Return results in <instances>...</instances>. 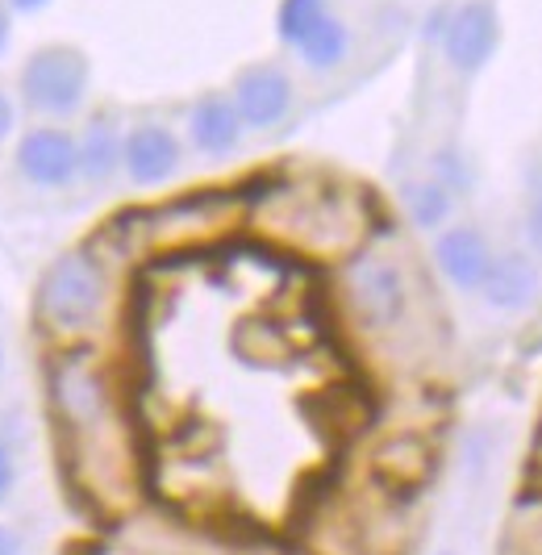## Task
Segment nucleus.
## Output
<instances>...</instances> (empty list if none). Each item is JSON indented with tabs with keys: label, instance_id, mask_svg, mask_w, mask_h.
<instances>
[{
	"label": "nucleus",
	"instance_id": "nucleus-1",
	"mask_svg": "<svg viewBox=\"0 0 542 555\" xmlns=\"http://www.w3.org/2000/svg\"><path fill=\"white\" fill-rule=\"evenodd\" d=\"M47 414L76 493H83L96 509H126L138 493L142 455L134 417L96 347L51 351Z\"/></svg>",
	"mask_w": 542,
	"mask_h": 555
},
{
	"label": "nucleus",
	"instance_id": "nucleus-2",
	"mask_svg": "<svg viewBox=\"0 0 542 555\" xmlns=\"http://www.w3.org/2000/svg\"><path fill=\"white\" fill-rule=\"evenodd\" d=\"M246 222H263L280 243L318 259H347L367 243V214L338 184H275L246 196Z\"/></svg>",
	"mask_w": 542,
	"mask_h": 555
},
{
	"label": "nucleus",
	"instance_id": "nucleus-3",
	"mask_svg": "<svg viewBox=\"0 0 542 555\" xmlns=\"http://www.w3.org/2000/svg\"><path fill=\"white\" fill-rule=\"evenodd\" d=\"M108 306H113V280L105 255L96 247H72L54 255L34 297L38 331L47 334L54 351L92 347L105 326Z\"/></svg>",
	"mask_w": 542,
	"mask_h": 555
},
{
	"label": "nucleus",
	"instance_id": "nucleus-4",
	"mask_svg": "<svg viewBox=\"0 0 542 555\" xmlns=\"http://www.w3.org/2000/svg\"><path fill=\"white\" fill-rule=\"evenodd\" d=\"M234 222H246V193H192L113 222L126 255H180L217 243Z\"/></svg>",
	"mask_w": 542,
	"mask_h": 555
},
{
	"label": "nucleus",
	"instance_id": "nucleus-5",
	"mask_svg": "<svg viewBox=\"0 0 542 555\" xmlns=\"http://www.w3.org/2000/svg\"><path fill=\"white\" fill-rule=\"evenodd\" d=\"M338 293H343V309L351 318L354 331L372 334H397L413 313V280L409 268L392 255L372 243L343 259L338 272Z\"/></svg>",
	"mask_w": 542,
	"mask_h": 555
},
{
	"label": "nucleus",
	"instance_id": "nucleus-6",
	"mask_svg": "<svg viewBox=\"0 0 542 555\" xmlns=\"http://www.w3.org/2000/svg\"><path fill=\"white\" fill-rule=\"evenodd\" d=\"M88 92V59L72 47H47L22 72V96L42 117H67L83 105Z\"/></svg>",
	"mask_w": 542,
	"mask_h": 555
},
{
	"label": "nucleus",
	"instance_id": "nucleus-7",
	"mask_svg": "<svg viewBox=\"0 0 542 555\" xmlns=\"http://www.w3.org/2000/svg\"><path fill=\"white\" fill-rule=\"evenodd\" d=\"M17 171L26 176L34 189H72L80 180V155H76V134L59 130V126H38L17 142L13 155Z\"/></svg>",
	"mask_w": 542,
	"mask_h": 555
},
{
	"label": "nucleus",
	"instance_id": "nucleus-8",
	"mask_svg": "<svg viewBox=\"0 0 542 555\" xmlns=\"http://www.w3.org/2000/svg\"><path fill=\"white\" fill-rule=\"evenodd\" d=\"M496 42H501V22H496V9L488 0H467L451 13L447 34H442V55L447 63L463 72V76H476L485 72L492 55H496Z\"/></svg>",
	"mask_w": 542,
	"mask_h": 555
},
{
	"label": "nucleus",
	"instance_id": "nucleus-9",
	"mask_svg": "<svg viewBox=\"0 0 542 555\" xmlns=\"http://www.w3.org/2000/svg\"><path fill=\"white\" fill-rule=\"evenodd\" d=\"M496 250L480 225H442L434 238V268L455 293H480Z\"/></svg>",
	"mask_w": 542,
	"mask_h": 555
},
{
	"label": "nucleus",
	"instance_id": "nucleus-10",
	"mask_svg": "<svg viewBox=\"0 0 542 555\" xmlns=\"http://www.w3.org/2000/svg\"><path fill=\"white\" fill-rule=\"evenodd\" d=\"M180 164H184V146L163 121H142L121 139V171L138 189H159L176 180Z\"/></svg>",
	"mask_w": 542,
	"mask_h": 555
},
{
	"label": "nucleus",
	"instance_id": "nucleus-11",
	"mask_svg": "<svg viewBox=\"0 0 542 555\" xmlns=\"http://www.w3.org/2000/svg\"><path fill=\"white\" fill-rule=\"evenodd\" d=\"M230 101L243 117V130H275L293 109V80L271 63H255L234 80Z\"/></svg>",
	"mask_w": 542,
	"mask_h": 555
},
{
	"label": "nucleus",
	"instance_id": "nucleus-12",
	"mask_svg": "<svg viewBox=\"0 0 542 555\" xmlns=\"http://www.w3.org/2000/svg\"><path fill=\"white\" fill-rule=\"evenodd\" d=\"M542 293V263L530 250H501L488 268L480 297L496 313H521L539 301Z\"/></svg>",
	"mask_w": 542,
	"mask_h": 555
},
{
	"label": "nucleus",
	"instance_id": "nucleus-13",
	"mask_svg": "<svg viewBox=\"0 0 542 555\" xmlns=\"http://www.w3.org/2000/svg\"><path fill=\"white\" fill-rule=\"evenodd\" d=\"M189 142L205 159L234 155L243 142V117L234 109V101L221 92H205L189 113Z\"/></svg>",
	"mask_w": 542,
	"mask_h": 555
},
{
	"label": "nucleus",
	"instance_id": "nucleus-14",
	"mask_svg": "<svg viewBox=\"0 0 542 555\" xmlns=\"http://www.w3.org/2000/svg\"><path fill=\"white\" fill-rule=\"evenodd\" d=\"M121 126L113 113H96L83 121L76 134V155H80V180L88 184H108L121 171Z\"/></svg>",
	"mask_w": 542,
	"mask_h": 555
},
{
	"label": "nucleus",
	"instance_id": "nucleus-15",
	"mask_svg": "<svg viewBox=\"0 0 542 555\" xmlns=\"http://www.w3.org/2000/svg\"><path fill=\"white\" fill-rule=\"evenodd\" d=\"M297 51L313 72H334L347 59V51H351V34H347V26L338 17L325 13L322 22L305 34V42H300Z\"/></svg>",
	"mask_w": 542,
	"mask_h": 555
},
{
	"label": "nucleus",
	"instance_id": "nucleus-16",
	"mask_svg": "<svg viewBox=\"0 0 542 555\" xmlns=\"http://www.w3.org/2000/svg\"><path fill=\"white\" fill-rule=\"evenodd\" d=\"M405 214L417 230H442L455 214V193H447L438 180H413L405 189Z\"/></svg>",
	"mask_w": 542,
	"mask_h": 555
},
{
	"label": "nucleus",
	"instance_id": "nucleus-17",
	"mask_svg": "<svg viewBox=\"0 0 542 555\" xmlns=\"http://www.w3.org/2000/svg\"><path fill=\"white\" fill-rule=\"evenodd\" d=\"M325 17V0H280V17H275V29L288 47H300L305 34L318 26Z\"/></svg>",
	"mask_w": 542,
	"mask_h": 555
},
{
	"label": "nucleus",
	"instance_id": "nucleus-18",
	"mask_svg": "<svg viewBox=\"0 0 542 555\" xmlns=\"http://www.w3.org/2000/svg\"><path fill=\"white\" fill-rule=\"evenodd\" d=\"M101 555H205V552H196L189 543H176V539H138V534H130V539H117Z\"/></svg>",
	"mask_w": 542,
	"mask_h": 555
},
{
	"label": "nucleus",
	"instance_id": "nucleus-19",
	"mask_svg": "<svg viewBox=\"0 0 542 555\" xmlns=\"http://www.w3.org/2000/svg\"><path fill=\"white\" fill-rule=\"evenodd\" d=\"M521 234H526V250H530L534 259H542V171L534 176V189H526Z\"/></svg>",
	"mask_w": 542,
	"mask_h": 555
},
{
	"label": "nucleus",
	"instance_id": "nucleus-20",
	"mask_svg": "<svg viewBox=\"0 0 542 555\" xmlns=\"http://www.w3.org/2000/svg\"><path fill=\"white\" fill-rule=\"evenodd\" d=\"M434 180H438L447 193H467L472 171H467V164L460 159V151H438V159H434Z\"/></svg>",
	"mask_w": 542,
	"mask_h": 555
},
{
	"label": "nucleus",
	"instance_id": "nucleus-21",
	"mask_svg": "<svg viewBox=\"0 0 542 555\" xmlns=\"http://www.w3.org/2000/svg\"><path fill=\"white\" fill-rule=\"evenodd\" d=\"M17 480H22V468H17L13 443H4V439H0V509L13 501V493H17Z\"/></svg>",
	"mask_w": 542,
	"mask_h": 555
},
{
	"label": "nucleus",
	"instance_id": "nucleus-22",
	"mask_svg": "<svg viewBox=\"0 0 542 555\" xmlns=\"http://www.w3.org/2000/svg\"><path fill=\"white\" fill-rule=\"evenodd\" d=\"M0 555H29L26 547V534L9 522H0Z\"/></svg>",
	"mask_w": 542,
	"mask_h": 555
},
{
	"label": "nucleus",
	"instance_id": "nucleus-23",
	"mask_svg": "<svg viewBox=\"0 0 542 555\" xmlns=\"http://www.w3.org/2000/svg\"><path fill=\"white\" fill-rule=\"evenodd\" d=\"M13 121H17V113H13V101L0 92V142L13 134Z\"/></svg>",
	"mask_w": 542,
	"mask_h": 555
},
{
	"label": "nucleus",
	"instance_id": "nucleus-24",
	"mask_svg": "<svg viewBox=\"0 0 542 555\" xmlns=\"http://www.w3.org/2000/svg\"><path fill=\"white\" fill-rule=\"evenodd\" d=\"M530 476H534V493L542 498V430H539V443H534V460H530Z\"/></svg>",
	"mask_w": 542,
	"mask_h": 555
},
{
	"label": "nucleus",
	"instance_id": "nucleus-25",
	"mask_svg": "<svg viewBox=\"0 0 542 555\" xmlns=\"http://www.w3.org/2000/svg\"><path fill=\"white\" fill-rule=\"evenodd\" d=\"M4 42H9V17H4V9H0V51H4Z\"/></svg>",
	"mask_w": 542,
	"mask_h": 555
},
{
	"label": "nucleus",
	"instance_id": "nucleus-26",
	"mask_svg": "<svg viewBox=\"0 0 542 555\" xmlns=\"http://www.w3.org/2000/svg\"><path fill=\"white\" fill-rule=\"evenodd\" d=\"M17 9H38V4H47V0H13Z\"/></svg>",
	"mask_w": 542,
	"mask_h": 555
},
{
	"label": "nucleus",
	"instance_id": "nucleus-27",
	"mask_svg": "<svg viewBox=\"0 0 542 555\" xmlns=\"http://www.w3.org/2000/svg\"><path fill=\"white\" fill-rule=\"evenodd\" d=\"M0 367H4V347H0Z\"/></svg>",
	"mask_w": 542,
	"mask_h": 555
},
{
	"label": "nucleus",
	"instance_id": "nucleus-28",
	"mask_svg": "<svg viewBox=\"0 0 542 555\" xmlns=\"http://www.w3.org/2000/svg\"><path fill=\"white\" fill-rule=\"evenodd\" d=\"M438 555H455V552H438Z\"/></svg>",
	"mask_w": 542,
	"mask_h": 555
}]
</instances>
